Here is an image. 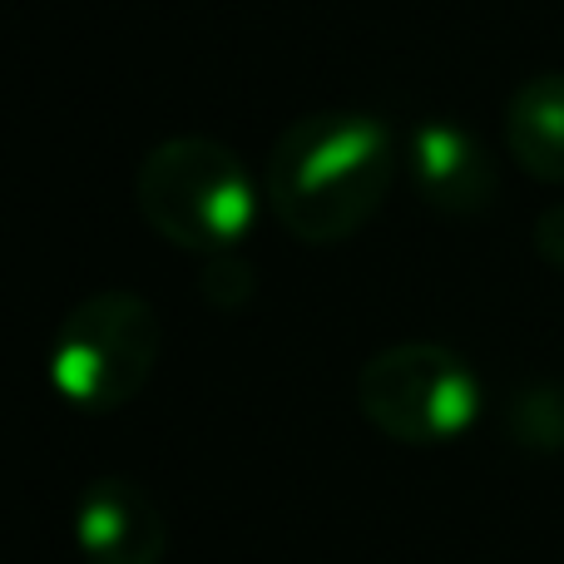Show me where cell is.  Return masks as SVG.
Wrapping results in <instances>:
<instances>
[{"mask_svg": "<svg viewBox=\"0 0 564 564\" xmlns=\"http://www.w3.org/2000/svg\"><path fill=\"white\" fill-rule=\"evenodd\" d=\"M397 178V139L377 115L317 109L292 119L268 149L263 204L288 238L332 248L381 214Z\"/></svg>", "mask_w": 564, "mask_h": 564, "instance_id": "cell-1", "label": "cell"}, {"mask_svg": "<svg viewBox=\"0 0 564 564\" xmlns=\"http://www.w3.org/2000/svg\"><path fill=\"white\" fill-rule=\"evenodd\" d=\"M139 218L178 253H228L258 228L263 178L238 149L208 134H174L139 159L134 174Z\"/></svg>", "mask_w": 564, "mask_h": 564, "instance_id": "cell-2", "label": "cell"}, {"mask_svg": "<svg viewBox=\"0 0 564 564\" xmlns=\"http://www.w3.org/2000/svg\"><path fill=\"white\" fill-rule=\"evenodd\" d=\"M159 351H164V322L154 302L129 288L89 292L55 327L50 387L85 416H109L139 401V391L154 381Z\"/></svg>", "mask_w": 564, "mask_h": 564, "instance_id": "cell-3", "label": "cell"}, {"mask_svg": "<svg viewBox=\"0 0 564 564\" xmlns=\"http://www.w3.org/2000/svg\"><path fill=\"white\" fill-rule=\"evenodd\" d=\"M480 377L446 341H391L357 367V411L397 446H451L480 416Z\"/></svg>", "mask_w": 564, "mask_h": 564, "instance_id": "cell-4", "label": "cell"}, {"mask_svg": "<svg viewBox=\"0 0 564 564\" xmlns=\"http://www.w3.org/2000/svg\"><path fill=\"white\" fill-rule=\"evenodd\" d=\"M69 535L85 564H164L169 516L134 476H95L75 496Z\"/></svg>", "mask_w": 564, "mask_h": 564, "instance_id": "cell-5", "label": "cell"}, {"mask_svg": "<svg viewBox=\"0 0 564 564\" xmlns=\"http://www.w3.org/2000/svg\"><path fill=\"white\" fill-rule=\"evenodd\" d=\"M406 174L431 214L441 218H476L496 204L500 169L480 134L456 119H426L406 139Z\"/></svg>", "mask_w": 564, "mask_h": 564, "instance_id": "cell-6", "label": "cell"}, {"mask_svg": "<svg viewBox=\"0 0 564 564\" xmlns=\"http://www.w3.org/2000/svg\"><path fill=\"white\" fill-rule=\"evenodd\" d=\"M506 149L530 178L564 184V69H545L506 99Z\"/></svg>", "mask_w": 564, "mask_h": 564, "instance_id": "cell-7", "label": "cell"}, {"mask_svg": "<svg viewBox=\"0 0 564 564\" xmlns=\"http://www.w3.org/2000/svg\"><path fill=\"white\" fill-rule=\"evenodd\" d=\"M506 426L516 446L525 451H564V391L560 387H525L516 391L506 411Z\"/></svg>", "mask_w": 564, "mask_h": 564, "instance_id": "cell-8", "label": "cell"}, {"mask_svg": "<svg viewBox=\"0 0 564 564\" xmlns=\"http://www.w3.org/2000/svg\"><path fill=\"white\" fill-rule=\"evenodd\" d=\"M253 292H258V273L238 248L198 258V297L214 312H243L253 302Z\"/></svg>", "mask_w": 564, "mask_h": 564, "instance_id": "cell-9", "label": "cell"}, {"mask_svg": "<svg viewBox=\"0 0 564 564\" xmlns=\"http://www.w3.org/2000/svg\"><path fill=\"white\" fill-rule=\"evenodd\" d=\"M535 253L545 258V263L564 268V204L545 208V214L535 218Z\"/></svg>", "mask_w": 564, "mask_h": 564, "instance_id": "cell-10", "label": "cell"}]
</instances>
